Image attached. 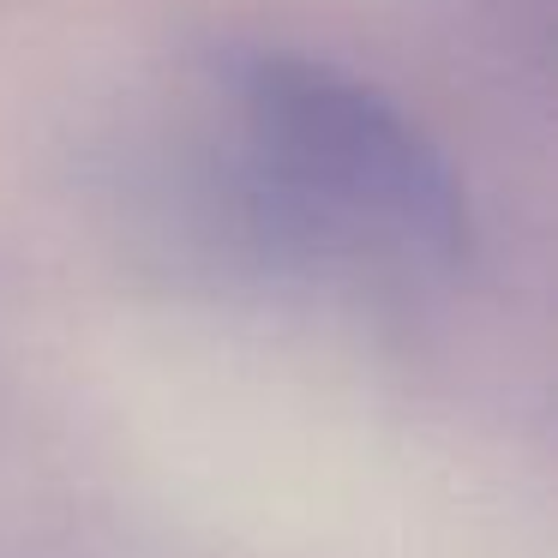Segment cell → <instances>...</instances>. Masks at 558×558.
<instances>
[{
  "instance_id": "cell-1",
  "label": "cell",
  "mask_w": 558,
  "mask_h": 558,
  "mask_svg": "<svg viewBox=\"0 0 558 558\" xmlns=\"http://www.w3.org/2000/svg\"><path fill=\"white\" fill-rule=\"evenodd\" d=\"M234 90L253 150L306 210L409 253L462 246V193L397 102L301 54H253Z\"/></svg>"
}]
</instances>
